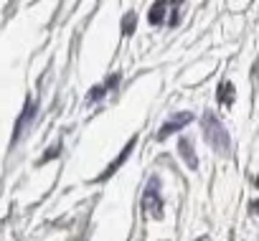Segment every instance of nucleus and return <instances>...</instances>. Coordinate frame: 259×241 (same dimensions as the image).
<instances>
[{
	"instance_id": "1",
	"label": "nucleus",
	"mask_w": 259,
	"mask_h": 241,
	"mask_svg": "<svg viewBox=\"0 0 259 241\" xmlns=\"http://www.w3.org/2000/svg\"><path fill=\"white\" fill-rule=\"evenodd\" d=\"M201 130H203V140L219 153V155H229L231 153V137L226 132V127L221 125V119L213 112H203L201 117Z\"/></svg>"
},
{
	"instance_id": "2",
	"label": "nucleus",
	"mask_w": 259,
	"mask_h": 241,
	"mask_svg": "<svg viewBox=\"0 0 259 241\" xmlns=\"http://www.w3.org/2000/svg\"><path fill=\"white\" fill-rule=\"evenodd\" d=\"M140 208L145 216H153V218H163V196H160V180L158 178H150L148 188L143 190V201H140Z\"/></svg>"
},
{
	"instance_id": "3",
	"label": "nucleus",
	"mask_w": 259,
	"mask_h": 241,
	"mask_svg": "<svg viewBox=\"0 0 259 241\" xmlns=\"http://www.w3.org/2000/svg\"><path fill=\"white\" fill-rule=\"evenodd\" d=\"M193 119H196V117H193L191 112H176V114H170V119H165V122L160 125V130H158V135H155V137L163 142V140H165V137H170L173 132H181L183 127H188V125L193 122Z\"/></svg>"
},
{
	"instance_id": "4",
	"label": "nucleus",
	"mask_w": 259,
	"mask_h": 241,
	"mask_svg": "<svg viewBox=\"0 0 259 241\" xmlns=\"http://www.w3.org/2000/svg\"><path fill=\"white\" fill-rule=\"evenodd\" d=\"M135 145H138V137H133V140H130V142L122 148V153H119V155H117V158H114V160H112V163H109V165H107V168H104V170H102V173H99V175H97L92 183H104V180H109V178H112V175H114V173H117V170H119L124 163H127L130 153L135 150Z\"/></svg>"
},
{
	"instance_id": "5",
	"label": "nucleus",
	"mask_w": 259,
	"mask_h": 241,
	"mask_svg": "<svg viewBox=\"0 0 259 241\" xmlns=\"http://www.w3.org/2000/svg\"><path fill=\"white\" fill-rule=\"evenodd\" d=\"M36 112H38V104H36V102H33L31 97H28V99H26V109H23V114L18 117V122H16V130H13V140H11L13 145H16V142H18V140L23 137V132L28 130V125H31L33 119H36Z\"/></svg>"
},
{
	"instance_id": "6",
	"label": "nucleus",
	"mask_w": 259,
	"mask_h": 241,
	"mask_svg": "<svg viewBox=\"0 0 259 241\" xmlns=\"http://www.w3.org/2000/svg\"><path fill=\"white\" fill-rule=\"evenodd\" d=\"M178 153H181V158L186 160V165H188L191 170L198 168V158H196V153H193V142H191V137L181 135V140H178Z\"/></svg>"
},
{
	"instance_id": "7",
	"label": "nucleus",
	"mask_w": 259,
	"mask_h": 241,
	"mask_svg": "<svg viewBox=\"0 0 259 241\" xmlns=\"http://www.w3.org/2000/svg\"><path fill=\"white\" fill-rule=\"evenodd\" d=\"M168 3H163V0H158V3H153L150 6V13H148V23L150 26H160V23H165V18H168ZM170 21V18H168Z\"/></svg>"
},
{
	"instance_id": "8",
	"label": "nucleus",
	"mask_w": 259,
	"mask_h": 241,
	"mask_svg": "<svg viewBox=\"0 0 259 241\" xmlns=\"http://www.w3.org/2000/svg\"><path fill=\"white\" fill-rule=\"evenodd\" d=\"M117 84H119V74H112V76H109L104 84H97V86H92V89H89V102H97V99H102V97H104L109 89H114Z\"/></svg>"
},
{
	"instance_id": "9",
	"label": "nucleus",
	"mask_w": 259,
	"mask_h": 241,
	"mask_svg": "<svg viewBox=\"0 0 259 241\" xmlns=\"http://www.w3.org/2000/svg\"><path fill=\"white\" fill-rule=\"evenodd\" d=\"M216 91H219V104H226V107L234 104V94H236V89H234L231 81H221Z\"/></svg>"
},
{
	"instance_id": "10",
	"label": "nucleus",
	"mask_w": 259,
	"mask_h": 241,
	"mask_svg": "<svg viewBox=\"0 0 259 241\" xmlns=\"http://www.w3.org/2000/svg\"><path fill=\"white\" fill-rule=\"evenodd\" d=\"M135 26H138V13L135 11L124 13V18H122V36H133L135 33Z\"/></svg>"
},
{
	"instance_id": "11",
	"label": "nucleus",
	"mask_w": 259,
	"mask_h": 241,
	"mask_svg": "<svg viewBox=\"0 0 259 241\" xmlns=\"http://www.w3.org/2000/svg\"><path fill=\"white\" fill-rule=\"evenodd\" d=\"M61 150H64V142H56L54 148H49V150L44 153V158H41V160H38L36 165H38V168H41V165H46L49 160H54V158H59V153H61Z\"/></svg>"
},
{
	"instance_id": "12",
	"label": "nucleus",
	"mask_w": 259,
	"mask_h": 241,
	"mask_svg": "<svg viewBox=\"0 0 259 241\" xmlns=\"http://www.w3.org/2000/svg\"><path fill=\"white\" fill-rule=\"evenodd\" d=\"M251 211H254V213H259V201H254V203H251Z\"/></svg>"
},
{
	"instance_id": "13",
	"label": "nucleus",
	"mask_w": 259,
	"mask_h": 241,
	"mask_svg": "<svg viewBox=\"0 0 259 241\" xmlns=\"http://www.w3.org/2000/svg\"><path fill=\"white\" fill-rule=\"evenodd\" d=\"M196 241H211V238H208V236H198Z\"/></svg>"
},
{
	"instance_id": "14",
	"label": "nucleus",
	"mask_w": 259,
	"mask_h": 241,
	"mask_svg": "<svg viewBox=\"0 0 259 241\" xmlns=\"http://www.w3.org/2000/svg\"><path fill=\"white\" fill-rule=\"evenodd\" d=\"M256 188H259V178H256Z\"/></svg>"
}]
</instances>
